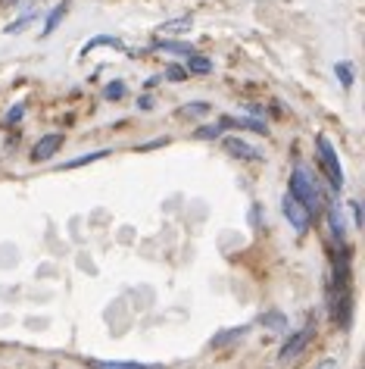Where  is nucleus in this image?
<instances>
[{
    "mask_svg": "<svg viewBox=\"0 0 365 369\" xmlns=\"http://www.w3.org/2000/svg\"><path fill=\"white\" fill-rule=\"evenodd\" d=\"M288 194L306 210L309 216H319L322 210H325V191H322L319 178H315L312 172L303 166V163H300V166H293L290 182H288Z\"/></svg>",
    "mask_w": 365,
    "mask_h": 369,
    "instance_id": "obj_1",
    "label": "nucleus"
},
{
    "mask_svg": "<svg viewBox=\"0 0 365 369\" xmlns=\"http://www.w3.org/2000/svg\"><path fill=\"white\" fill-rule=\"evenodd\" d=\"M315 151H319V163H322L325 176H328L331 191H344L347 176H344V166H340V156L334 151V144H331L325 135H315Z\"/></svg>",
    "mask_w": 365,
    "mask_h": 369,
    "instance_id": "obj_2",
    "label": "nucleus"
},
{
    "mask_svg": "<svg viewBox=\"0 0 365 369\" xmlns=\"http://www.w3.org/2000/svg\"><path fill=\"white\" fill-rule=\"evenodd\" d=\"M312 338H315V323L309 319L303 328L290 332V338L281 344V351H278V363H290V360H297L309 348V341H312Z\"/></svg>",
    "mask_w": 365,
    "mask_h": 369,
    "instance_id": "obj_3",
    "label": "nucleus"
},
{
    "mask_svg": "<svg viewBox=\"0 0 365 369\" xmlns=\"http://www.w3.org/2000/svg\"><path fill=\"white\" fill-rule=\"evenodd\" d=\"M281 213H284V219H288L290 229L297 232V235H306V232H309V223H312V216H309L306 210L290 198V194H284V198H281Z\"/></svg>",
    "mask_w": 365,
    "mask_h": 369,
    "instance_id": "obj_4",
    "label": "nucleus"
},
{
    "mask_svg": "<svg viewBox=\"0 0 365 369\" xmlns=\"http://www.w3.org/2000/svg\"><path fill=\"white\" fill-rule=\"evenodd\" d=\"M222 147H225L234 160H247V163H259V160H263L259 147H253L250 141H244L241 135H225V138H222Z\"/></svg>",
    "mask_w": 365,
    "mask_h": 369,
    "instance_id": "obj_5",
    "label": "nucleus"
},
{
    "mask_svg": "<svg viewBox=\"0 0 365 369\" xmlns=\"http://www.w3.org/2000/svg\"><path fill=\"white\" fill-rule=\"evenodd\" d=\"M62 141H66V135H62V132H50V135H41V141H38V144L31 147V163L53 160V156L60 154Z\"/></svg>",
    "mask_w": 365,
    "mask_h": 369,
    "instance_id": "obj_6",
    "label": "nucleus"
},
{
    "mask_svg": "<svg viewBox=\"0 0 365 369\" xmlns=\"http://www.w3.org/2000/svg\"><path fill=\"white\" fill-rule=\"evenodd\" d=\"M41 13H44V4H41V0H28V4L22 6L19 19H13L10 26L4 28V35H19V31H26L35 19H41Z\"/></svg>",
    "mask_w": 365,
    "mask_h": 369,
    "instance_id": "obj_7",
    "label": "nucleus"
},
{
    "mask_svg": "<svg viewBox=\"0 0 365 369\" xmlns=\"http://www.w3.org/2000/svg\"><path fill=\"white\" fill-rule=\"evenodd\" d=\"M222 129H241V132H256V135H268L266 119H250V116H222Z\"/></svg>",
    "mask_w": 365,
    "mask_h": 369,
    "instance_id": "obj_8",
    "label": "nucleus"
},
{
    "mask_svg": "<svg viewBox=\"0 0 365 369\" xmlns=\"http://www.w3.org/2000/svg\"><path fill=\"white\" fill-rule=\"evenodd\" d=\"M153 50H163V53H175V57H194L197 47L190 41H178V38H153Z\"/></svg>",
    "mask_w": 365,
    "mask_h": 369,
    "instance_id": "obj_9",
    "label": "nucleus"
},
{
    "mask_svg": "<svg viewBox=\"0 0 365 369\" xmlns=\"http://www.w3.org/2000/svg\"><path fill=\"white\" fill-rule=\"evenodd\" d=\"M69 6H72V0H60V4L53 6L50 13H47V19H44V26H41V38H50L53 31L62 26V19L69 16Z\"/></svg>",
    "mask_w": 365,
    "mask_h": 369,
    "instance_id": "obj_10",
    "label": "nucleus"
},
{
    "mask_svg": "<svg viewBox=\"0 0 365 369\" xmlns=\"http://www.w3.org/2000/svg\"><path fill=\"white\" fill-rule=\"evenodd\" d=\"M325 213H328V225H331V238L337 241L340 247L347 245V223H344V210L337 207V203H331V207H325Z\"/></svg>",
    "mask_w": 365,
    "mask_h": 369,
    "instance_id": "obj_11",
    "label": "nucleus"
},
{
    "mask_svg": "<svg viewBox=\"0 0 365 369\" xmlns=\"http://www.w3.org/2000/svg\"><path fill=\"white\" fill-rule=\"evenodd\" d=\"M91 369H163L160 363H138V360H88Z\"/></svg>",
    "mask_w": 365,
    "mask_h": 369,
    "instance_id": "obj_12",
    "label": "nucleus"
},
{
    "mask_svg": "<svg viewBox=\"0 0 365 369\" xmlns=\"http://www.w3.org/2000/svg\"><path fill=\"white\" fill-rule=\"evenodd\" d=\"M97 47H116V50H125V41L116 35H97V38H88V41L82 44V50H78V57H88L91 50H97Z\"/></svg>",
    "mask_w": 365,
    "mask_h": 369,
    "instance_id": "obj_13",
    "label": "nucleus"
},
{
    "mask_svg": "<svg viewBox=\"0 0 365 369\" xmlns=\"http://www.w3.org/2000/svg\"><path fill=\"white\" fill-rule=\"evenodd\" d=\"M212 69H216V63H212L209 57H203V53L185 57V73H187V75H209Z\"/></svg>",
    "mask_w": 365,
    "mask_h": 369,
    "instance_id": "obj_14",
    "label": "nucleus"
},
{
    "mask_svg": "<svg viewBox=\"0 0 365 369\" xmlns=\"http://www.w3.org/2000/svg\"><path fill=\"white\" fill-rule=\"evenodd\" d=\"M334 75H337V82H340V88H344V91H350L353 85H356L353 63H347V60H337L334 63Z\"/></svg>",
    "mask_w": 365,
    "mask_h": 369,
    "instance_id": "obj_15",
    "label": "nucleus"
},
{
    "mask_svg": "<svg viewBox=\"0 0 365 369\" xmlns=\"http://www.w3.org/2000/svg\"><path fill=\"white\" fill-rule=\"evenodd\" d=\"M209 104L206 100H190V104L181 107V116H187V119H203V116H209Z\"/></svg>",
    "mask_w": 365,
    "mask_h": 369,
    "instance_id": "obj_16",
    "label": "nucleus"
},
{
    "mask_svg": "<svg viewBox=\"0 0 365 369\" xmlns=\"http://www.w3.org/2000/svg\"><path fill=\"white\" fill-rule=\"evenodd\" d=\"M247 332H250V326H237V328H228V332H219L216 338H212V348H222V344H231L234 338H244Z\"/></svg>",
    "mask_w": 365,
    "mask_h": 369,
    "instance_id": "obj_17",
    "label": "nucleus"
},
{
    "mask_svg": "<svg viewBox=\"0 0 365 369\" xmlns=\"http://www.w3.org/2000/svg\"><path fill=\"white\" fill-rule=\"evenodd\" d=\"M259 323L268 326V328H275V332H284V328H288V316H284V313H278V310H268V313L259 316Z\"/></svg>",
    "mask_w": 365,
    "mask_h": 369,
    "instance_id": "obj_18",
    "label": "nucleus"
},
{
    "mask_svg": "<svg viewBox=\"0 0 365 369\" xmlns=\"http://www.w3.org/2000/svg\"><path fill=\"white\" fill-rule=\"evenodd\" d=\"M103 156H109V151H94V154H82V156H75V160L62 163L60 169H78V166H88V163H94V160H103Z\"/></svg>",
    "mask_w": 365,
    "mask_h": 369,
    "instance_id": "obj_19",
    "label": "nucleus"
},
{
    "mask_svg": "<svg viewBox=\"0 0 365 369\" xmlns=\"http://www.w3.org/2000/svg\"><path fill=\"white\" fill-rule=\"evenodd\" d=\"M125 94H129V85H125L122 78H113V82H107V88H103V97L107 100H122Z\"/></svg>",
    "mask_w": 365,
    "mask_h": 369,
    "instance_id": "obj_20",
    "label": "nucleus"
},
{
    "mask_svg": "<svg viewBox=\"0 0 365 369\" xmlns=\"http://www.w3.org/2000/svg\"><path fill=\"white\" fill-rule=\"evenodd\" d=\"M178 31H190V16H181L175 22H165L156 28V35H178Z\"/></svg>",
    "mask_w": 365,
    "mask_h": 369,
    "instance_id": "obj_21",
    "label": "nucleus"
},
{
    "mask_svg": "<svg viewBox=\"0 0 365 369\" xmlns=\"http://www.w3.org/2000/svg\"><path fill=\"white\" fill-rule=\"evenodd\" d=\"M225 135V129H222L219 122H212V125H200V129L194 132V138L197 141H216V138H222Z\"/></svg>",
    "mask_w": 365,
    "mask_h": 369,
    "instance_id": "obj_22",
    "label": "nucleus"
},
{
    "mask_svg": "<svg viewBox=\"0 0 365 369\" xmlns=\"http://www.w3.org/2000/svg\"><path fill=\"white\" fill-rule=\"evenodd\" d=\"M163 78L165 82H187V73H185V66H178V63H169V66H165V73H163Z\"/></svg>",
    "mask_w": 365,
    "mask_h": 369,
    "instance_id": "obj_23",
    "label": "nucleus"
},
{
    "mask_svg": "<svg viewBox=\"0 0 365 369\" xmlns=\"http://www.w3.org/2000/svg\"><path fill=\"white\" fill-rule=\"evenodd\" d=\"M22 116H26V104H16V107H10V113L4 116V125H16V122H22Z\"/></svg>",
    "mask_w": 365,
    "mask_h": 369,
    "instance_id": "obj_24",
    "label": "nucleus"
},
{
    "mask_svg": "<svg viewBox=\"0 0 365 369\" xmlns=\"http://www.w3.org/2000/svg\"><path fill=\"white\" fill-rule=\"evenodd\" d=\"M241 109L250 116V119H263V116H266V107H259V104H247V107H241Z\"/></svg>",
    "mask_w": 365,
    "mask_h": 369,
    "instance_id": "obj_25",
    "label": "nucleus"
},
{
    "mask_svg": "<svg viewBox=\"0 0 365 369\" xmlns=\"http://www.w3.org/2000/svg\"><path fill=\"white\" fill-rule=\"evenodd\" d=\"M350 213H353V225L359 229V225H362V207H359V200H350Z\"/></svg>",
    "mask_w": 365,
    "mask_h": 369,
    "instance_id": "obj_26",
    "label": "nucleus"
},
{
    "mask_svg": "<svg viewBox=\"0 0 365 369\" xmlns=\"http://www.w3.org/2000/svg\"><path fill=\"white\" fill-rule=\"evenodd\" d=\"M138 109H141V113H150V109H153V97H150V94L138 97Z\"/></svg>",
    "mask_w": 365,
    "mask_h": 369,
    "instance_id": "obj_27",
    "label": "nucleus"
},
{
    "mask_svg": "<svg viewBox=\"0 0 365 369\" xmlns=\"http://www.w3.org/2000/svg\"><path fill=\"white\" fill-rule=\"evenodd\" d=\"M319 369H334V360H325V363H322Z\"/></svg>",
    "mask_w": 365,
    "mask_h": 369,
    "instance_id": "obj_28",
    "label": "nucleus"
},
{
    "mask_svg": "<svg viewBox=\"0 0 365 369\" xmlns=\"http://www.w3.org/2000/svg\"><path fill=\"white\" fill-rule=\"evenodd\" d=\"M13 4H19V0H0V6H13Z\"/></svg>",
    "mask_w": 365,
    "mask_h": 369,
    "instance_id": "obj_29",
    "label": "nucleus"
}]
</instances>
